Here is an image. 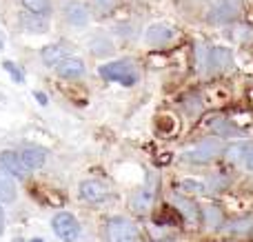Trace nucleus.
<instances>
[{
  "mask_svg": "<svg viewBox=\"0 0 253 242\" xmlns=\"http://www.w3.org/2000/svg\"><path fill=\"white\" fill-rule=\"evenodd\" d=\"M173 36H175V29H171V27L151 25L147 29V34H144V38H147V42L153 44V47H165V44H169L171 40H173Z\"/></svg>",
  "mask_w": 253,
  "mask_h": 242,
  "instance_id": "1a4fd4ad",
  "label": "nucleus"
},
{
  "mask_svg": "<svg viewBox=\"0 0 253 242\" xmlns=\"http://www.w3.org/2000/svg\"><path fill=\"white\" fill-rule=\"evenodd\" d=\"M51 227H53L58 238L65 240V242H76L80 238V225H78L74 213H69V211L56 213L51 220Z\"/></svg>",
  "mask_w": 253,
  "mask_h": 242,
  "instance_id": "20e7f679",
  "label": "nucleus"
},
{
  "mask_svg": "<svg viewBox=\"0 0 253 242\" xmlns=\"http://www.w3.org/2000/svg\"><path fill=\"white\" fill-rule=\"evenodd\" d=\"M2 67H4V71H7V74L11 76L13 80H16V82H22V80H25V76H22V71L18 69V67L13 65L11 60H4V62H2Z\"/></svg>",
  "mask_w": 253,
  "mask_h": 242,
  "instance_id": "6ab92c4d",
  "label": "nucleus"
},
{
  "mask_svg": "<svg viewBox=\"0 0 253 242\" xmlns=\"http://www.w3.org/2000/svg\"><path fill=\"white\" fill-rule=\"evenodd\" d=\"M0 49H2V40H0Z\"/></svg>",
  "mask_w": 253,
  "mask_h": 242,
  "instance_id": "a878e982",
  "label": "nucleus"
},
{
  "mask_svg": "<svg viewBox=\"0 0 253 242\" xmlns=\"http://www.w3.org/2000/svg\"><path fill=\"white\" fill-rule=\"evenodd\" d=\"M156 194H158V176L156 173H149L147 182H144V185L133 194V198H131V209H133L135 213H144L153 204Z\"/></svg>",
  "mask_w": 253,
  "mask_h": 242,
  "instance_id": "39448f33",
  "label": "nucleus"
},
{
  "mask_svg": "<svg viewBox=\"0 0 253 242\" xmlns=\"http://www.w3.org/2000/svg\"><path fill=\"white\" fill-rule=\"evenodd\" d=\"M98 71H100V76L105 80H109V82H120V84H125V87H133V84L138 82V71H135V67L131 65L129 60L107 62V65H102Z\"/></svg>",
  "mask_w": 253,
  "mask_h": 242,
  "instance_id": "f257e3e1",
  "label": "nucleus"
},
{
  "mask_svg": "<svg viewBox=\"0 0 253 242\" xmlns=\"http://www.w3.org/2000/svg\"><path fill=\"white\" fill-rule=\"evenodd\" d=\"M65 18H67V22L69 25H74V27H84L89 22V11H87V7H84L83 2H69L65 7Z\"/></svg>",
  "mask_w": 253,
  "mask_h": 242,
  "instance_id": "f8f14e48",
  "label": "nucleus"
},
{
  "mask_svg": "<svg viewBox=\"0 0 253 242\" xmlns=\"http://www.w3.org/2000/svg\"><path fill=\"white\" fill-rule=\"evenodd\" d=\"M84 74V62L80 58H67L65 62L58 65V76L60 78H69V80H76Z\"/></svg>",
  "mask_w": 253,
  "mask_h": 242,
  "instance_id": "ddd939ff",
  "label": "nucleus"
},
{
  "mask_svg": "<svg viewBox=\"0 0 253 242\" xmlns=\"http://www.w3.org/2000/svg\"><path fill=\"white\" fill-rule=\"evenodd\" d=\"M13 200H16V185L0 164V202H13Z\"/></svg>",
  "mask_w": 253,
  "mask_h": 242,
  "instance_id": "2eb2a0df",
  "label": "nucleus"
},
{
  "mask_svg": "<svg viewBox=\"0 0 253 242\" xmlns=\"http://www.w3.org/2000/svg\"><path fill=\"white\" fill-rule=\"evenodd\" d=\"M29 242H42V240H40V238H34V240H29Z\"/></svg>",
  "mask_w": 253,
  "mask_h": 242,
  "instance_id": "393cba45",
  "label": "nucleus"
},
{
  "mask_svg": "<svg viewBox=\"0 0 253 242\" xmlns=\"http://www.w3.org/2000/svg\"><path fill=\"white\" fill-rule=\"evenodd\" d=\"M22 4H25V11L34 13V16H47L49 13V0H22Z\"/></svg>",
  "mask_w": 253,
  "mask_h": 242,
  "instance_id": "f3484780",
  "label": "nucleus"
},
{
  "mask_svg": "<svg viewBox=\"0 0 253 242\" xmlns=\"http://www.w3.org/2000/svg\"><path fill=\"white\" fill-rule=\"evenodd\" d=\"M44 158H47V154H44L42 147H25L20 151V160L25 164V169H29V171H36V169L42 167Z\"/></svg>",
  "mask_w": 253,
  "mask_h": 242,
  "instance_id": "9d476101",
  "label": "nucleus"
},
{
  "mask_svg": "<svg viewBox=\"0 0 253 242\" xmlns=\"http://www.w3.org/2000/svg\"><path fill=\"white\" fill-rule=\"evenodd\" d=\"M233 62L231 58V51L224 47H215V49H209L207 51V58H202V67L205 69H218V71H224L229 69Z\"/></svg>",
  "mask_w": 253,
  "mask_h": 242,
  "instance_id": "6e6552de",
  "label": "nucleus"
},
{
  "mask_svg": "<svg viewBox=\"0 0 253 242\" xmlns=\"http://www.w3.org/2000/svg\"><path fill=\"white\" fill-rule=\"evenodd\" d=\"M80 198L89 204H102L105 200H109V187L100 180H84L80 182V189H78Z\"/></svg>",
  "mask_w": 253,
  "mask_h": 242,
  "instance_id": "0eeeda50",
  "label": "nucleus"
},
{
  "mask_svg": "<svg viewBox=\"0 0 253 242\" xmlns=\"http://www.w3.org/2000/svg\"><path fill=\"white\" fill-rule=\"evenodd\" d=\"M245 162H247V169H251V171H253V147L249 149V154H247V160H245Z\"/></svg>",
  "mask_w": 253,
  "mask_h": 242,
  "instance_id": "4be33fe9",
  "label": "nucleus"
},
{
  "mask_svg": "<svg viewBox=\"0 0 253 242\" xmlns=\"http://www.w3.org/2000/svg\"><path fill=\"white\" fill-rule=\"evenodd\" d=\"M107 240L109 242H138V229L126 218H111L107 222Z\"/></svg>",
  "mask_w": 253,
  "mask_h": 242,
  "instance_id": "423d86ee",
  "label": "nucleus"
},
{
  "mask_svg": "<svg viewBox=\"0 0 253 242\" xmlns=\"http://www.w3.org/2000/svg\"><path fill=\"white\" fill-rule=\"evenodd\" d=\"M114 2H116V0H96V4L100 9H111V7H114Z\"/></svg>",
  "mask_w": 253,
  "mask_h": 242,
  "instance_id": "412c9836",
  "label": "nucleus"
},
{
  "mask_svg": "<svg viewBox=\"0 0 253 242\" xmlns=\"http://www.w3.org/2000/svg\"><path fill=\"white\" fill-rule=\"evenodd\" d=\"M67 56H69V49L65 44H49V47L42 49V62L47 67L60 65V62L67 60Z\"/></svg>",
  "mask_w": 253,
  "mask_h": 242,
  "instance_id": "4468645a",
  "label": "nucleus"
},
{
  "mask_svg": "<svg viewBox=\"0 0 253 242\" xmlns=\"http://www.w3.org/2000/svg\"><path fill=\"white\" fill-rule=\"evenodd\" d=\"M222 149H224V145L218 140V138H207V140H202L200 145L193 147L191 151H187V154H184V160L205 164V162H209V160L218 158V156L222 154Z\"/></svg>",
  "mask_w": 253,
  "mask_h": 242,
  "instance_id": "7ed1b4c3",
  "label": "nucleus"
},
{
  "mask_svg": "<svg viewBox=\"0 0 253 242\" xmlns=\"http://www.w3.org/2000/svg\"><path fill=\"white\" fill-rule=\"evenodd\" d=\"M242 13V0H218L213 4L209 13H207V20L211 25H224V22H233L236 18H240Z\"/></svg>",
  "mask_w": 253,
  "mask_h": 242,
  "instance_id": "f03ea898",
  "label": "nucleus"
},
{
  "mask_svg": "<svg viewBox=\"0 0 253 242\" xmlns=\"http://www.w3.org/2000/svg\"><path fill=\"white\" fill-rule=\"evenodd\" d=\"M173 202H175V207H178L180 211L184 213V218H189V222H198V220H200V213H198V207H196L193 202H189L187 198H178V196H175Z\"/></svg>",
  "mask_w": 253,
  "mask_h": 242,
  "instance_id": "dca6fc26",
  "label": "nucleus"
},
{
  "mask_svg": "<svg viewBox=\"0 0 253 242\" xmlns=\"http://www.w3.org/2000/svg\"><path fill=\"white\" fill-rule=\"evenodd\" d=\"M36 98H38V102H40V105H47V96H44V93L36 91Z\"/></svg>",
  "mask_w": 253,
  "mask_h": 242,
  "instance_id": "5701e85b",
  "label": "nucleus"
},
{
  "mask_svg": "<svg viewBox=\"0 0 253 242\" xmlns=\"http://www.w3.org/2000/svg\"><path fill=\"white\" fill-rule=\"evenodd\" d=\"M180 189L187 191V194H189V191H198V194H202V191H205V189H202L200 182H193V180H184V182H180Z\"/></svg>",
  "mask_w": 253,
  "mask_h": 242,
  "instance_id": "aec40b11",
  "label": "nucleus"
},
{
  "mask_svg": "<svg viewBox=\"0 0 253 242\" xmlns=\"http://www.w3.org/2000/svg\"><path fill=\"white\" fill-rule=\"evenodd\" d=\"M0 164L4 167V171H7L9 176H16V178L27 176V169H25V164H22L20 156L13 154V151H2V154H0Z\"/></svg>",
  "mask_w": 253,
  "mask_h": 242,
  "instance_id": "9b49d317",
  "label": "nucleus"
},
{
  "mask_svg": "<svg viewBox=\"0 0 253 242\" xmlns=\"http://www.w3.org/2000/svg\"><path fill=\"white\" fill-rule=\"evenodd\" d=\"M20 20H22V25L27 27V29H31V31H44L47 27H44V20H42V16H38L36 18L34 13H29V11H25L20 16Z\"/></svg>",
  "mask_w": 253,
  "mask_h": 242,
  "instance_id": "a211bd4d",
  "label": "nucleus"
},
{
  "mask_svg": "<svg viewBox=\"0 0 253 242\" xmlns=\"http://www.w3.org/2000/svg\"><path fill=\"white\" fill-rule=\"evenodd\" d=\"M4 231V213H2V209H0V234Z\"/></svg>",
  "mask_w": 253,
  "mask_h": 242,
  "instance_id": "b1692460",
  "label": "nucleus"
}]
</instances>
